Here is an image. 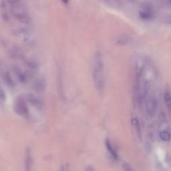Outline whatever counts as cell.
Segmentation results:
<instances>
[{
  "mask_svg": "<svg viewBox=\"0 0 171 171\" xmlns=\"http://www.w3.org/2000/svg\"><path fill=\"white\" fill-rule=\"evenodd\" d=\"M26 100L31 105L36 108L37 109L41 110L42 109L43 104L41 101L39 99L38 97H36L33 94H28L26 96Z\"/></svg>",
  "mask_w": 171,
  "mask_h": 171,
  "instance_id": "8",
  "label": "cell"
},
{
  "mask_svg": "<svg viewBox=\"0 0 171 171\" xmlns=\"http://www.w3.org/2000/svg\"><path fill=\"white\" fill-rule=\"evenodd\" d=\"M139 17L144 20H150L154 18V12L151 4L145 3L139 10Z\"/></svg>",
  "mask_w": 171,
  "mask_h": 171,
  "instance_id": "6",
  "label": "cell"
},
{
  "mask_svg": "<svg viewBox=\"0 0 171 171\" xmlns=\"http://www.w3.org/2000/svg\"><path fill=\"white\" fill-rule=\"evenodd\" d=\"M62 2H63L66 4H68L69 2V0H62Z\"/></svg>",
  "mask_w": 171,
  "mask_h": 171,
  "instance_id": "23",
  "label": "cell"
},
{
  "mask_svg": "<svg viewBox=\"0 0 171 171\" xmlns=\"http://www.w3.org/2000/svg\"><path fill=\"white\" fill-rule=\"evenodd\" d=\"M6 100V93H5L3 88L0 83V102H3Z\"/></svg>",
  "mask_w": 171,
  "mask_h": 171,
  "instance_id": "18",
  "label": "cell"
},
{
  "mask_svg": "<svg viewBox=\"0 0 171 171\" xmlns=\"http://www.w3.org/2000/svg\"><path fill=\"white\" fill-rule=\"evenodd\" d=\"M105 145H106V149L108 150V151L109 152V153L110 154V155L112 156V157L115 159V160H117L118 158V155L117 154V152L116 151V150L114 148V147H112V144L110 143V141L108 139H106V142H105Z\"/></svg>",
  "mask_w": 171,
  "mask_h": 171,
  "instance_id": "12",
  "label": "cell"
},
{
  "mask_svg": "<svg viewBox=\"0 0 171 171\" xmlns=\"http://www.w3.org/2000/svg\"><path fill=\"white\" fill-rule=\"evenodd\" d=\"M86 170H94V168L91 167H89V168H86Z\"/></svg>",
  "mask_w": 171,
  "mask_h": 171,
  "instance_id": "22",
  "label": "cell"
},
{
  "mask_svg": "<svg viewBox=\"0 0 171 171\" xmlns=\"http://www.w3.org/2000/svg\"><path fill=\"white\" fill-rule=\"evenodd\" d=\"M13 108L15 113L19 116H27L29 114L26 100L22 96H18L15 100Z\"/></svg>",
  "mask_w": 171,
  "mask_h": 171,
  "instance_id": "4",
  "label": "cell"
},
{
  "mask_svg": "<svg viewBox=\"0 0 171 171\" xmlns=\"http://www.w3.org/2000/svg\"><path fill=\"white\" fill-rule=\"evenodd\" d=\"M34 89L37 92H42L45 88V82L43 78L36 79L33 84Z\"/></svg>",
  "mask_w": 171,
  "mask_h": 171,
  "instance_id": "9",
  "label": "cell"
},
{
  "mask_svg": "<svg viewBox=\"0 0 171 171\" xmlns=\"http://www.w3.org/2000/svg\"><path fill=\"white\" fill-rule=\"evenodd\" d=\"M13 70H14L15 75H16L18 79L19 80L20 82L25 83L27 82V80H28L27 75L25 74L24 72H23L19 68H18V67H15Z\"/></svg>",
  "mask_w": 171,
  "mask_h": 171,
  "instance_id": "13",
  "label": "cell"
},
{
  "mask_svg": "<svg viewBox=\"0 0 171 171\" xmlns=\"http://www.w3.org/2000/svg\"><path fill=\"white\" fill-rule=\"evenodd\" d=\"M123 169L125 170H132V168H131V167L129 165H128L127 164H124L123 166Z\"/></svg>",
  "mask_w": 171,
  "mask_h": 171,
  "instance_id": "20",
  "label": "cell"
},
{
  "mask_svg": "<svg viewBox=\"0 0 171 171\" xmlns=\"http://www.w3.org/2000/svg\"><path fill=\"white\" fill-rule=\"evenodd\" d=\"M159 136L163 141H165V142L169 141L170 138V133L167 131H162L159 134Z\"/></svg>",
  "mask_w": 171,
  "mask_h": 171,
  "instance_id": "15",
  "label": "cell"
},
{
  "mask_svg": "<svg viewBox=\"0 0 171 171\" xmlns=\"http://www.w3.org/2000/svg\"><path fill=\"white\" fill-rule=\"evenodd\" d=\"M144 71L141 74L136 75L135 100L138 105H142L146 101L148 92L149 83L144 76Z\"/></svg>",
  "mask_w": 171,
  "mask_h": 171,
  "instance_id": "2",
  "label": "cell"
},
{
  "mask_svg": "<svg viewBox=\"0 0 171 171\" xmlns=\"http://www.w3.org/2000/svg\"><path fill=\"white\" fill-rule=\"evenodd\" d=\"M0 74H1L2 78L3 79L4 82L6 83V84L9 88H13L15 84L12 78V76L10 74L9 72L6 70L4 67H3V65L2 68H0Z\"/></svg>",
  "mask_w": 171,
  "mask_h": 171,
  "instance_id": "7",
  "label": "cell"
},
{
  "mask_svg": "<svg viewBox=\"0 0 171 171\" xmlns=\"http://www.w3.org/2000/svg\"><path fill=\"white\" fill-rule=\"evenodd\" d=\"M131 124L134 131H135L136 134H137L138 137L141 138L142 131H141V124H140L139 120L136 118H133L131 120Z\"/></svg>",
  "mask_w": 171,
  "mask_h": 171,
  "instance_id": "11",
  "label": "cell"
},
{
  "mask_svg": "<svg viewBox=\"0 0 171 171\" xmlns=\"http://www.w3.org/2000/svg\"><path fill=\"white\" fill-rule=\"evenodd\" d=\"M25 64H26V65L31 69H36L38 68L37 63H35V61L32 60H26Z\"/></svg>",
  "mask_w": 171,
  "mask_h": 171,
  "instance_id": "17",
  "label": "cell"
},
{
  "mask_svg": "<svg viewBox=\"0 0 171 171\" xmlns=\"http://www.w3.org/2000/svg\"><path fill=\"white\" fill-rule=\"evenodd\" d=\"M6 1H7L8 3L12 4V3H16V2H19V0H6Z\"/></svg>",
  "mask_w": 171,
  "mask_h": 171,
  "instance_id": "21",
  "label": "cell"
},
{
  "mask_svg": "<svg viewBox=\"0 0 171 171\" xmlns=\"http://www.w3.org/2000/svg\"><path fill=\"white\" fill-rule=\"evenodd\" d=\"M11 12L13 16L20 22L23 24H28L29 22V17L27 8L25 4L21 2V0L12 4Z\"/></svg>",
  "mask_w": 171,
  "mask_h": 171,
  "instance_id": "3",
  "label": "cell"
},
{
  "mask_svg": "<svg viewBox=\"0 0 171 171\" xmlns=\"http://www.w3.org/2000/svg\"><path fill=\"white\" fill-rule=\"evenodd\" d=\"M131 41V38L126 35H122L119 37L116 41V44L120 45H124L129 44Z\"/></svg>",
  "mask_w": 171,
  "mask_h": 171,
  "instance_id": "14",
  "label": "cell"
},
{
  "mask_svg": "<svg viewBox=\"0 0 171 171\" xmlns=\"http://www.w3.org/2000/svg\"><path fill=\"white\" fill-rule=\"evenodd\" d=\"M92 76L96 90L99 93H102L105 89L106 81L104 66L102 55L100 52H97L95 54L93 61Z\"/></svg>",
  "mask_w": 171,
  "mask_h": 171,
  "instance_id": "1",
  "label": "cell"
},
{
  "mask_svg": "<svg viewBox=\"0 0 171 171\" xmlns=\"http://www.w3.org/2000/svg\"><path fill=\"white\" fill-rule=\"evenodd\" d=\"M164 102H165L166 106H167L168 112H170V92L168 91H166L165 92L164 95Z\"/></svg>",
  "mask_w": 171,
  "mask_h": 171,
  "instance_id": "16",
  "label": "cell"
},
{
  "mask_svg": "<svg viewBox=\"0 0 171 171\" xmlns=\"http://www.w3.org/2000/svg\"><path fill=\"white\" fill-rule=\"evenodd\" d=\"M32 165V151L29 148H28L25 151V170H30Z\"/></svg>",
  "mask_w": 171,
  "mask_h": 171,
  "instance_id": "10",
  "label": "cell"
},
{
  "mask_svg": "<svg viewBox=\"0 0 171 171\" xmlns=\"http://www.w3.org/2000/svg\"><path fill=\"white\" fill-rule=\"evenodd\" d=\"M158 102L157 97L155 96H151L146 103V112L147 115L150 118H153L158 111Z\"/></svg>",
  "mask_w": 171,
  "mask_h": 171,
  "instance_id": "5",
  "label": "cell"
},
{
  "mask_svg": "<svg viewBox=\"0 0 171 171\" xmlns=\"http://www.w3.org/2000/svg\"><path fill=\"white\" fill-rule=\"evenodd\" d=\"M58 77H59L58 81L62 82V80H61L62 77H61V73H60V72H59V74H58ZM60 82H58V83H60ZM58 86H60V87H61V88H60V92L61 96H63V94H62V93H63V92H64V91H63V86H61V83H60V84H58Z\"/></svg>",
  "mask_w": 171,
  "mask_h": 171,
  "instance_id": "19",
  "label": "cell"
}]
</instances>
